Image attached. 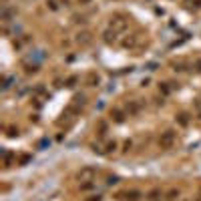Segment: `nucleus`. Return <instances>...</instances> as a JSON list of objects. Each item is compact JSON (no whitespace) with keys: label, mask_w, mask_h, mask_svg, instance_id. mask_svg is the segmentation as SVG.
<instances>
[{"label":"nucleus","mask_w":201,"mask_h":201,"mask_svg":"<svg viewBox=\"0 0 201 201\" xmlns=\"http://www.w3.org/2000/svg\"><path fill=\"white\" fill-rule=\"evenodd\" d=\"M125 28H127V20H123V18H115L111 22V30H115V32H121Z\"/></svg>","instance_id":"4"},{"label":"nucleus","mask_w":201,"mask_h":201,"mask_svg":"<svg viewBox=\"0 0 201 201\" xmlns=\"http://www.w3.org/2000/svg\"><path fill=\"white\" fill-rule=\"evenodd\" d=\"M117 197H119L121 201H139L143 195H141V191H135V189H133V191H123V193H119Z\"/></svg>","instance_id":"3"},{"label":"nucleus","mask_w":201,"mask_h":201,"mask_svg":"<svg viewBox=\"0 0 201 201\" xmlns=\"http://www.w3.org/2000/svg\"><path fill=\"white\" fill-rule=\"evenodd\" d=\"M197 201H201V195H199V199H197Z\"/></svg>","instance_id":"8"},{"label":"nucleus","mask_w":201,"mask_h":201,"mask_svg":"<svg viewBox=\"0 0 201 201\" xmlns=\"http://www.w3.org/2000/svg\"><path fill=\"white\" fill-rule=\"evenodd\" d=\"M161 147L163 149H169V147H173V143H175V131H165V133L161 135Z\"/></svg>","instance_id":"2"},{"label":"nucleus","mask_w":201,"mask_h":201,"mask_svg":"<svg viewBox=\"0 0 201 201\" xmlns=\"http://www.w3.org/2000/svg\"><path fill=\"white\" fill-rule=\"evenodd\" d=\"M147 197H149V201H161L163 199V191L161 189H153V191H149Z\"/></svg>","instance_id":"5"},{"label":"nucleus","mask_w":201,"mask_h":201,"mask_svg":"<svg viewBox=\"0 0 201 201\" xmlns=\"http://www.w3.org/2000/svg\"><path fill=\"white\" fill-rule=\"evenodd\" d=\"M95 175H97V169L95 167H83L78 173H76V179L83 181V183H92Z\"/></svg>","instance_id":"1"},{"label":"nucleus","mask_w":201,"mask_h":201,"mask_svg":"<svg viewBox=\"0 0 201 201\" xmlns=\"http://www.w3.org/2000/svg\"><path fill=\"white\" fill-rule=\"evenodd\" d=\"M179 123L181 125H187V115H179Z\"/></svg>","instance_id":"7"},{"label":"nucleus","mask_w":201,"mask_h":201,"mask_svg":"<svg viewBox=\"0 0 201 201\" xmlns=\"http://www.w3.org/2000/svg\"><path fill=\"white\" fill-rule=\"evenodd\" d=\"M179 199V191L177 189H171V191L165 195V201H177Z\"/></svg>","instance_id":"6"}]
</instances>
